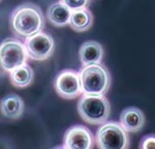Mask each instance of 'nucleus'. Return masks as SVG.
<instances>
[{
  "label": "nucleus",
  "instance_id": "1",
  "mask_svg": "<svg viewBox=\"0 0 155 149\" xmlns=\"http://www.w3.org/2000/svg\"><path fill=\"white\" fill-rule=\"evenodd\" d=\"M10 27L18 37H31L43 31L45 27V15L41 8L35 3H22L12 12Z\"/></svg>",
  "mask_w": 155,
  "mask_h": 149
},
{
  "label": "nucleus",
  "instance_id": "2",
  "mask_svg": "<svg viewBox=\"0 0 155 149\" xmlns=\"http://www.w3.org/2000/svg\"><path fill=\"white\" fill-rule=\"evenodd\" d=\"M79 76L83 94L104 95L111 87V73L101 63L84 66L79 71Z\"/></svg>",
  "mask_w": 155,
  "mask_h": 149
},
{
  "label": "nucleus",
  "instance_id": "3",
  "mask_svg": "<svg viewBox=\"0 0 155 149\" xmlns=\"http://www.w3.org/2000/svg\"><path fill=\"white\" fill-rule=\"evenodd\" d=\"M78 113L84 122L91 125H102L108 119L111 105L104 95L83 94L77 105Z\"/></svg>",
  "mask_w": 155,
  "mask_h": 149
},
{
  "label": "nucleus",
  "instance_id": "4",
  "mask_svg": "<svg viewBox=\"0 0 155 149\" xmlns=\"http://www.w3.org/2000/svg\"><path fill=\"white\" fill-rule=\"evenodd\" d=\"M95 142L99 149H127L129 147L128 131L120 123L114 121L105 122L99 127Z\"/></svg>",
  "mask_w": 155,
  "mask_h": 149
},
{
  "label": "nucleus",
  "instance_id": "5",
  "mask_svg": "<svg viewBox=\"0 0 155 149\" xmlns=\"http://www.w3.org/2000/svg\"><path fill=\"white\" fill-rule=\"evenodd\" d=\"M28 59L24 43L14 38H7L0 44V67L11 72L27 63Z\"/></svg>",
  "mask_w": 155,
  "mask_h": 149
},
{
  "label": "nucleus",
  "instance_id": "6",
  "mask_svg": "<svg viewBox=\"0 0 155 149\" xmlns=\"http://www.w3.org/2000/svg\"><path fill=\"white\" fill-rule=\"evenodd\" d=\"M53 86L57 94L65 100L75 99L82 93L79 72L73 69H65L58 72Z\"/></svg>",
  "mask_w": 155,
  "mask_h": 149
},
{
  "label": "nucleus",
  "instance_id": "7",
  "mask_svg": "<svg viewBox=\"0 0 155 149\" xmlns=\"http://www.w3.org/2000/svg\"><path fill=\"white\" fill-rule=\"evenodd\" d=\"M28 58L36 61H44L49 59L55 50V43L53 37L41 31L24 41Z\"/></svg>",
  "mask_w": 155,
  "mask_h": 149
},
{
  "label": "nucleus",
  "instance_id": "8",
  "mask_svg": "<svg viewBox=\"0 0 155 149\" xmlns=\"http://www.w3.org/2000/svg\"><path fill=\"white\" fill-rule=\"evenodd\" d=\"M94 137L92 132L83 125L70 127L64 134V148L91 149L94 147Z\"/></svg>",
  "mask_w": 155,
  "mask_h": 149
},
{
  "label": "nucleus",
  "instance_id": "9",
  "mask_svg": "<svg viewBox=\"0 0 155 149\" xmlns=\"http://www.w3.org/2000/svg\"><path fill=\"white\" fill-rule=\"evenodd\" d=\"M145 117L139 108L130 106L124 109L120 115V123L128 132L135 133L144 127Z\"/></svg>",
  "mask_w": 155,
  "mask_h": 149
},
{
  "label": "nucleus",
  "instance_id": "10",
  "mask_svg": "<svg viewBox=\"0 0 155 149\" xmlns=\"http://www.w3.org/2000/svg\"><path fill=\"white\" fill-rule=\"evenodd\" d=\"M104 54V47L100 43L93 40L82 43L78 50V57L83 66L93 63H100Z\"/></svg>",
  "mask_w": 155,
  "mask_h": 149
},
{
  "label": "nucleus",
  "instance_id": "11",
  "mask_svg": "<svg viewBox=\"0 0 155 149\" xmlns=\"http://www.w3.org/2000/svg\"><path fill=\"white\" fill-rule=\"evenodd\" d=\"M24 111V103L17 94L10 93L0 101V112L9 119H19Z\"/></svg>",
  "mask_w": 155,
  "mask_h": 149
},
{
  "label": "nucleus",
  "instance_id": "12",
  "mask_svg": "<svg viewBox=\"0 0 155 149\" xmlns=\"http://www.w3.org/2000/svg\"><path fill=\"white\" fill-rule=\"evenodd\" d=\"M72 11L61 1L49 6L46 16L48 22L54 27L62 28L69 25Z\"/></svg>",
  "mask_w": 155,
  "mask_h": 149
},
{
  "label": "nucleus",
  "instance_id": "13",
  "mask_svg": "<svg viewBox=\"0 0 155 149\" xmlns=\"http://www.w3.org/2000/svg\"><path fill=\"white\" fill-rule=\"evenodd\" d=\"M94 17L92 12L87 8L72 11L70 16V28L77 32H83L92 27Z\"/></svg>",
  "mask_w": 155,
  "mask_h": 149
},
{
  "label": "nucleus",
  "instance_id": "14",
  "mask_svg": "<svg viewBox=\"0 0 155 149\" xmlns=\"http://www.w3.org/2000/svg\"><path fill=\"white\" fill-rule=\"evenodd\" d=\"M10 80L12 85L15 88H27L33 82V69L28 64H24L10 72Z\"/></svg>",
  "mask_w": 155,
  "mask_h": 149
},
{
  "label": "nucleus",
  "instance_id": "15",
  "mask_svg": "<svg viewBox=\"0 0 155 149\" xmlns=\"http://www.w3.org/2000/svg\"><path fill=\"white\" fill-rule=\"evenodd\" d=\"M60 1L65 6H67L71 11L87 8V6L90 3V0H60Z\"/></svg>",
  "mask_w": 155,
  "mask_h": 149
},
{
  "label": "nucleus",
  "instance_id": "16",
  "mask_svg": "<svg viewBox=\"0 0 155 149\" xmlns=\"http://www.w3.org/2000/svg\"><path fill=\"white\" fill-rule=\"evenodd\" d=\"M140 149H155V134H146L140 139Z\"/></svg>",
  "mask_w": 155,
  "mask_h": 149
},
{
  "label": "nucleus",
  "instance_id": "17",
  "mask_svg": "<svg viewBox=\"0 0 155 149\" xmlns=\"http://www.w3.org/2000/svg\"><path fill=\"white\" fill-rule=\"evenodd\" d=\"M0 2H1V0H0Z\"/></svg>",
  "mask_w": 155,
  "mask_h": 149
}]
</instances>
